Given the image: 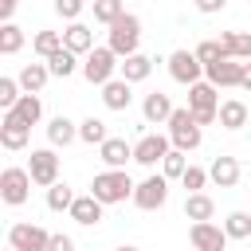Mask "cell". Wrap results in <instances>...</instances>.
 <instances>
[{
  "mask_svg": "<svg viewBox=\"0 0 251 251\" xmlns=\"http://www.w3.org/2000/svg\"><path fill=\"white\" fill-rule=\"evenodd\" d=\"M224 4L227 0H196V12L200 16H216V12H224Z\"/></svg>",
  "mask_w": 251,
  "mask_h": 251,
  "instance_id": "41",
  "label": "cell"
},
{
  "mask_svg": "<svg viewBox=\"0 0 251 251\" xmlns=\"http://www.w3.org/2000/svg\"><path fill=\"white\" fill-rule=\"evenodd\" d=\"M208 176H212V184H216V188H235V184H239V176H243V169H239V161H235V157L220 153V157H212Z\"/></svg>",
  "mask_w": 251,
  "mask_h": 251,
  "instance_id": "16",
  "label": "cell"
},
{
  "mask_svg": "<svg viewBox=\"0 0 251 251\" xmlns=\"http://www.w3.org/2000/svg\"><path fill=\"white\" fill-rule=\"evenodd\" d=\"M78 141H86V145H102V141H110V133H106V122L102 118H86V122H78Z\"/></svg>",
  "mask_w": 251,
  "mask_h": 251,
  "instance_id": "29",
  "label": "cell"
},
{
  "mask_svg": "<svg viewBox=\"0 0 251 251\" xmlns=\"http://www.w3.org/2000/svg\"><path fill=\"white\" fill-rule=\"evenodd\" d=\"M27 173H31V180H35L39 188L59 184V157H55V149H31V157H27Z\"/></svg>",
  "mask_w": 251,
  "mask_h": 251,
  "instance_id": "10",
  "label": "cell"
},
{
  "mask_svg": "<svg viewBox=\"0 0 251 251\" xmlns=\"http://www.w3.org/2000/svg\"><path fill=\"white\" fill-rule=\"evenodd\" d=\"M243 90H251V63H247V71H243Z\"/></svg>",
  "mask_w": 251,
  "mask_h": 251,
  "instance_id": "43",
  "label": "cell"
},
{
  "mask_svg": "<svg viewBox=\"0 0 251 251\" xmlns=\"http://www.w3.org/2000/svg\"><path fill=\"white\" fill-rule=\"evenodd\" d=\"M118 67H122V63H118V55H114L110 47H94V51L82 59V78H86L90 86H106Z\"/></svg>",
  "mask_w": 251,
  "mask_h": 251,
  "instance_id": "6",
  "label": "cell"
},
{
  "mask_svg": "<svg viewBox=\"0 0 251 251\" xmlns=\"http://www.w3.org/2000/svg\"><path fill=\"white\" fill-rule=\"evenodd\" d=\"M75 200H78V196L71 192V184H67V180H59V184H51V188H47V208H51V212H71V204H75Z\"/></svg>",
  "mask_w": 251,
  "mask_h": 251,
  "instance_id": "30",
  "label": "cell"
},
{
  "mask_svg": "<svg viewBox=\"0 0 251 251\" xmlns=\"http://www.w3.org/2000/svg\"><path fill=\"white\" fill-rule=\"evenodd\" d=\"M31 173L27 169H20V165H8L4 173H0V200L8 204V208H20V204H27V196H31Z\"/></svg>",
  "mask_w": 251,
  "mask_h": 251,
  "instance_id": "5",
  "label": "cell"
},
{
  "mask_svg": "<svg viewBox=\"0 0 251 251\" xmlns=\"http://www.w3.org/2000/svg\"><path fill=\"white\" fill-rule=\"evenodd\" d=\"M47 251H75V239H71V235H63V231H55V235H51V243H47Z\"/></svg>",
  "mask_w": 251,
  "mask_h": 251,
  "instance_id": "40",
  "label": "cell"
},
{
  "mask_svg": "<svg viewBox=\"0 0 251 251\" xmlns=\"http://www.w3.org/2000/svg\"><path fill=\"white\" fill-rule=\"evenodd\" d=\"M196 59H200L204 67L220 63V59H224V51H220V39H204V43H196Z\"/></svg>",
  "mask_w": 251,
  "mask_h": 251,
  "instance_id": "38",
  "label": "cell"
},
{
  "mask_svg": "<svg viewBox=\"0 0 251 251\" xmlns=\"http://www.w3.org/2000/svg\"><path fill=\"white\" fill-rule=\"evenodd\" d=\"M247 118H251V114H247V106H243L239 98L220 102V126H224V129H231V133H235V129H243V126H247Z\"/></svg>",
  "mask_w": 251,
  "mask_h": 251,
  "instance_id": "26",
  "label": "cell"
},
{
  "mask_svg": "<svg viewBox=\"0 0 251 251\" xmlns=\"http://www.w3.org/2000/svg\"><path fill=\"white\" fill-rule=\"evenodd\" d=\"M129 102H133V86L126 78H110L102 86V106L106 110H129Z\"/></svg>",
  "mask_w": 251,
  "mask_h": 251,
  "instance_id": "19",
  "label": "cell"
},
{
  "mask_svg": "<svg viewBox=\"0 0 251 251\" xmlns=\"http://www.w3.org/2000/svg\"><path fill=\"white\" fill-rule=\"evenodd\" d=\"M153 63L157 59H149V55H129V59H122V67H118V78H126L129 86H137V82H145L149 75H153Z\"/></svg>",
  "mask_w": 251,
  "mask_h": 251,
  "instance_id": "18",
  "label": "cell"
},
{
  "mask_svg": "<svg viewBox=\"0 0 251 251\" xmlns=\"http://www.w3.org/2000/svg\"><path fill=\"white\" fill-rule=\"evenodd\" d=\"M102 208H106V204H98V200L86 192V196H78V200L71 204V212H67V216H71L75 224H82V227H94V224L102 220Z\"/></svg>",
  "mask_w": 251,
  "mask_h": 251,
  "instance_id": "21",
  "label": "cell"
},
{
  "mask_svg": "<svg viewBox=\"0 0 251 251\" xmlns=\"http://www.w3.org/2000/svg\"><path fill=\"white\" fill-rule=\"evenodd\" d=\"M94 4H98V0H94Z\"/></svg>",
  "mask_w": 251,
  "mask_h": 251,
  "instance_id": "46",
  "label": "cell"
},
{
  "mask_svg": "<svg viewBox=\"0 0 251 251\" xmlns=\"http://www.w3.org/2000/svg\"><path fill=\"white\" fill-rule=\"evenodd\" d=\"M224 231H227V239H247L251 235V212H231L224 220Z\"/></svg>",
  "mask_w": 251,
  "mask_h": 251,
  "instance_id": "34",
  "label": "cell"
},
{
  "mask_svg": "<svg viewBox=\"0 0 251 251\" xmlns=\"http://www.w3.org/2000/svg\"><path fill=\"white\" fill-rule=\"evenodd\" d=\"M188 239H192L196 251H224V247H227V231H224L220 224H212V220L192 224V227H188Z\"/></svg>",
  "mask_w": 251,
  "mask_h": 251,
  "instance_id": "13",
  "label": "cell"
},
{
  "mask_svg": "<svg viewBox=\"0 0 251 251\" xmlns=\"http://www.w3.org/2000/svg\"><path fill=\"white\" fill-rule=\"evenodd\" d=\"M82 8H86V0H55V12H59L63 20H71V24L82 16Z\"/></svg>",
  "mask_w": 251,
  "mask_h": 251,
  "instance_id": "39",
  "label": "cell"
},
{
  "mask_svg": "<svg viewBox=\"0 0 251 251\" xmlns=\"http://www.w3.org/2000/svg\"><path fill=\"white\" fill-rule=\"evenodd\" d=\"M63 47L86 59V55L94 51V31H90L82 20H75V24H67V31H63Z\"/></svg>",
  "mask_w": 251,
  "mask_h": 251,
  "instance_id": "17",
  "label": "cell"
},
{
  "mask_svg": "<svg viewBox=\"0 0 251 251\" xmlns=\"http://www.w3.org/2000/svg\"><path fill=\"white\" fill-rule=\"evenodd\" d=\"M133 180H129V173L126 169H106V173H98L94 180H90V196L98 200V204H122V200H133Z\"/></svg>",
  "mask_w": 251,
  "mask_h": 251,
  "instance_id": "1",
  "label": "cell"
},
{
  "mask_svg": "<svg viewBox=\"0 0 251 251\" xmlns=\"http://www.w3.org/2000/svg\"><path fill=\"white\" fill-rule=\"evenodd\" d=\"M114 251H137V247H133V243H122V247H114Z\"/></svg>",
  "mask_w": 251,
  "mask_h": 251,
  "instance_id": "44",
  "label": "cell"
},
{
  "mask_svg": "<svg viewBox=\"0 0 251 251\" xmlns=\"http://www.w3.org/2000/svg\"><path fill=\"white\" fill-rule=\"evenodd\" d=\"M12 114H20L27 126H35V122L43 118V102H39V94H24V98L16 102V110H12Z\"/></svg>",
  "mask_w": 251,
  "mask_h": 251,
  "instance_id": "32",
  "label": "cell"
},
{
  "mask_svg": "<svg viewBox=\"0 0 251 251\" xmlns=\"http://www.w3.org/2000/svg\"><path fill=\"white\" fill-rule=\"evenodd\" d=\"M24 47V27L20 24H4L0 27V55H16Z\"/></svg>",
  "mask_w": 251,
  "mask_h": 251,
  "instance_id": "31",
  "label": "cell"
},
{
  "mask_svg": "<svg viewBox=\"0 0 251 251\" xmlns=\"http://www.w3.org/2000/svg\"><path fill=\"white\" fill-rule=\"evenodd\" d=\"M184 216H188L192 224H204V220H212V216H216V204H212V196H208V192H188V196H184Z\"/></svg>",
  "mask_w": 251,
  "mask_h": 251,
  "instance_id": "25",
  "label": "cell"
},
{
  "mask_svg": "<svg viewBox=\"0 0 251 251\" xmlns=\"http://www.w3.org/2000/svg\"><path fill=\"white\" fill-rule=\"evenodd\" d=\"M47 243H51V231H43L39 224L20 220L8 227V247H16V251H47Z\"/></svg>",
  "mask_w": 251,
  "mask_h": 251,
  "instance_id": "7",
  "label": "cell"
},
{
  "mask_svg": "<svg viewBox=\"0 0 251 251\" xmlns=\"http://www.w3.org/2000/svg\"><path fill=\"white\" fill-rule=\"evenodd\" d=\"M208 180H212V176H208V169H200V165H188V169H184V176H180V184H184L188 192H200Z\"/></svg>",
  "mask_w": 251,
  "mask_h": 251,
  "instance_id": "37",
  "label": "cell"
},
{
  "mask_svg": "<svg viewBox=\"0 0 251 251\" xmlns=\"http://www.w3.org/2000/svg\"><path fill=\"white\" fill-rule=\"evenodd\" d=\"M169 149H173V141L165 133H145V137L133 141V161L145 165V169H153V165H161L169 157Z\"/></svg>",
  "mask_w": 251,
  "mask_h": 251,
  "instance_id": "9",
  "label": "cell"
},
{
  "mask_svg": "<svg viewBox=\"0 0 251 251\" xmlns=\"http://www.w3.org/2000/svg\"><path fill=\"white\" fill-rule=\"evenodd\" d=\"M98 153H102L106 169H126V161H133V145H129L126 137H110V141H102Z\"/></svg>",
  "mask_w": 251,
  "mask_h": 251,
  "instance_id": "20",
  "label": "cell"
},
{
  "mask_svg": "<svg viewBox=\"0 0 251 251\" xmlns=\"http://www.w3.org/2000/svg\"><path fill=\"white\" fill-rule=\"evenodd\" d=\"M78 137V126L67 118V114H55L51 122H47V141H51V149H59V145H71Z\"/></svg>",
  "mask_w": 251,
  "mask_h": 251,
  "instance_id": "23",
  "label": "cell"
},
{
  "mask_svg": "<svg viewBox=\"0 0 251 251\" xmlns=\"http://www.w3.org/2000/svg\"><path fill=\"white\" fill-rule=\"evenodd\" d=\"M16 78H20L24 94H39V90L47 86V78H51V67H47V63H24V71H20Z\"/></svg>",
  "mask_w": 251,
  "mask_h": 251,
  "instance_id": "22",
  "label": "cell"
},
{
  "mask_svg": "<svg viewBox=\"0 0 251 251\" xmlns=\"http://www.w3.org/2000/svg\"><path fill=\"white\" fill-rule=\"evenodd\" d=\"M27 137H31V126H27L20 114L4 110V122H0V145L16 153V149H24V145H27Z\"/></svg>",
  "mask_w": 251,
  "mask_h": 251,
  "instance_id": "14",
  "label": "cell"
},
{
  "mask_svg": "<svg viewBox=\"0 0 251 251\" xmlns=\"http://www.w3.org/2000/svg\"><path fill=\"white\" fill-rule=\"evenodd\" d=\"M47 67H51V75H55V78H71V75L78 71V55L63 47V51H55V55L47 59Z\"/></svg>",
  "mask_w": 251,
  "mask_h": 251,
  "instance_id": "28",
  "label": "cell"
},
{
  "mask_svg": "<svg viewBox=\"0 0 251 251\" xmlns=\"http://www.w3.org/2000/svg\"><path fill=\"white\" fill-rule=\"evenodd\" d=\"M188 110H192L196 126H212V122H220V94H216V86H212L208 78L196 82V86H188Z\"/></svg>",
  "mask_w": 251,
  "mask_h": 251,
  "instance_id": "4",
  "label": "cell"
},
{
  "mask_svg": "<svg viewBox=\"0 0 251 251\" xmlns=\"http://www.w3.org/2000/svg\"><path fill=\"white\" fill-rule=\"evenodd\" d=\"M31 51H35V55L47 63L55 51H63V31H39V35L31 39Z\"/></svg>",
  "mask_w": 251,
  "mask_h": 251,
  "instance_id": "27",
  "label": "cell"
},
{
  "mask_svg": "<svg viewBox=\"0 0 251 251\" xmlns=\"http://www.w3.org/2000/svg\"><path fill=\"white\" fill-rule=\"evenodd\" d=\"M8 251H16V247H8Z\"/></svg>",
  "mask_w": 251,
  "mask_h": 251,
  "instance_id": "45",
  "label": "cell"
},
{
  "mask_svg": "<svg viewBox=\"0 0 251 251\" xmlns=\"http://www.w3.org/2000/svg\"><path fill=\"white\" fill-rule=\"evenodd\" d=\"M243 71H247L243 59H220V63L204 67V75H208V82H212L216 90H220V86H243Z\"/></svg>",
  "mask_w": 251,
  "mask_h": 251,
  "instance_id": "12",
  "label": "cell"
},
{
  "mask_svg": "<svg viewBox=\"0 0 251 251\" xmlns=\"http://www.w3.org/2000/svg\"><path fill=\"white\" fill-rule=\"evenodd\" d=\"M16 4H20V0H0V20H4V24H12V12H16Z\"/></svg>",
  "mask_w": 251,
  "mask_h": 251,
  "instance_id": "42",
  "label": "cell"
},
{
  "mask_svg": "<svg viewBox=\"0 0 251 251\" xmlns=\"http://www.w3.org/2000/svg\"><path fill=\"white\" fill-rule=\"evenodd\" d=\"M173 98L165 94V90H153V94H145V102H141V118H145V126H169V118H173Z\"/></svg>",
  "mask_w": 251,
  "mask_h": 251,
  "instance_id": "15",
  "label": "cell"
},
{
  "mask_svg": "<svg viewBox=\"0 0 251 251\" xmlns=\"http://www.w3.org/2000/svg\"><path fill=\"white\" fill-rule=\"evenodd\" d=\"M24 98V86H20V78H0V106L4 110H16V102Z\"/></svg>",
  "mask_w": 251,
  "mask_h": 251,
  "instance_id": "36",
  "label": "cell"
},
{
  "mask_svg": "<svg viewBox=\"0 0 251 251\" xmlns=\"http://www.w3.org/2000/svg\"><path fill=\"white\" fill-rule=\"evenodd\" d=\"M220 51L224 59H251V31H224Z\"/></svg>",
  "mask_w": 251,
  "mask_h": 251,
  "instance_id": "24",
  "label": "cell"
},
{
  "mask_svg": "<svg viewBox=\"0 0 251 251\" xmlns=\"http://www.w3.org/2000/svg\"><path fill=\"white\" fill-rule=\"evenodd\" d=\"M137 43H141V20H137L133 12H126L118 24H110V39H106V47H110L118 59L137 55Z\"/></svg>",
  "mask_w": 251,
  "mask_h": 251,
  "instance_id": "2",
  "label": "cell"
},
{
  "mask_svg": "<svg viewBox=\"0 0 251 251\" xmlns=\"http://www.w3.org/2000/svg\"><path fill=\"white\" fill-rule=\"evenodd\" d=\"M169 141L180 153H188V149H196L204 141V133H200V126H196V118H192L188 106H176L173 110V118H169Z\"/></svg>",
  "mask_w": 251,
  "mask_h": 251,
  "instance_id": "3",
  "label": "cell"
},
{
  "mask_svg": "<svg viewBox=\"0 0 251 251\" xmlns=\"http://www.w3.org/2000/svg\"><path fill=\"white\" fill-rule=\"evenodd\" d=\"M165 200H169V180L165 176H145L137 188H133V204L141 208V212H157V208H165Z\"/></svg>",
  "mask_w": 251,
  "mask_h": 251,
  "instance_id": "11",
  "label": "cell"
},
{
  "mask_svg": "<svg viewBox=\"0 0 251 251\" xmlns=\"http://www.w3.org/2000/svg\"><path fill=\"white\" fill-rule=\"evenodd\" d=\"M169 75L180 82V86H196V82H204L200 75H204V63L196 59V51H173L169 59Z\"/></svg>",
  "mask_w": 251,
  "mask_h": 251,
  "instance_id": "8",
  "label": "cell"
},
{
  "mask_svg": "<svg viewBox=\"0 0 251 251\" xmlns=\"http://www.w3.org/2000/svg\"><path fill=\"white\" fill-rule=\"evenodd\" d=\"M184 169H188L184 153H180V149H169V157L161 161V176H165V180H180V176H184Z\"/></svg>",
  "mask_w": 251,
  "mask_h": 251,
  "instance_id": "35",
  "label": "cell"
},
{
  "mask_svg": "<svg viewBox=\"0 0 251 251\" xmlns=\"http://www.w3.org/2000/svg\"><path fill=\"white\" fill-rule=\"evenodd\" d=\"M122 16H126V4H122V0H98V4H94V20L106 24V27L118 24Z\"/></svg>",
  "mask_w": 251,
  "mask_h": 251,
  "instance_id": "33",
  "label": "cell"
}]
</instances>
